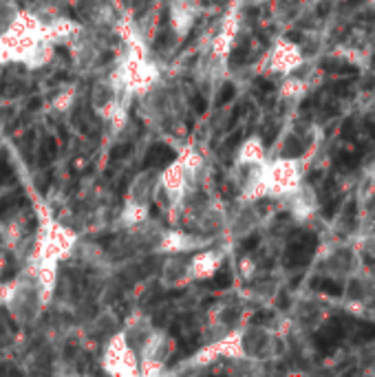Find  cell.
Here are the masks:
<instances>
[{"instance_id": "10", "label": "cell", "mask_w": 375, "mask_h": 377, "mask_svg": "<svg viewBox=\"0 0 375 377\" xmlns=\"http://www.w3.org/2000/svg\"><path fill=\"white\" fill-rule=\"evenodd\" d=\"M40 104H42V102L38 100V97H33V100L29 102V111H35V108H40Z\"/></svg>"}, {"instance_id": "7", "label": "cell", "mask_w": 375, "mask_h": 377, "mask_svg": "<svg viewBox=\"0 0 375 377\" xmlns=\"http://www.w3.org/2000/svg\"><path fill=\"white\" fill-rule=\"evenodd\" d=\"M130 153V146L128 144H119V146H115V148L111 150V159H122V157H128Z\"/></svg>"}, {"instance_id": "8", "label": "cell", "mask_w": 375, "mask_h": 377, "mask_svg": "<svg viewBox=\"0 0 375 377\" xmlns=\"http://www.w3.org/2000/svg\"><path fill=\"white\" fill-rule=\"evenodd\" d=\"M192 108L197 111V115H203V113H205V108H208V104H205V97L197 93L195 97H192Z\"/></svg>"}, {"instance_id": "4", "label": "cell", "mask_w": 375, "mask_h": 377, "mask_svg": "<svg viewBox=\"0 0 375 377\" xmlns=\"http://www.w3.org/2000/svg\"><path fill=\"white\" fill-rule=\"evenodd\" d=\"M18 197H20V194H11V197H3V199H0V216L7 214L9 210L16 208V199Z\"/></svg>"}, {"instance_id": "5", "label": "cell", "mask_w": 375, "mask_h": 377, "mask_svg": "<svg viewBox=\"0 0 375 377\" xmlns=\"http://www.w3.org/2000/svg\"><path fill=\"white\" fill-rule=\"evenodd\" d=\"M229 282H232V278H229V273H227L225 269H221L219 273H216V278L212 280V285H214L216 289H223V287H227Z\"/></svg>"}, {"instance_id": "6", "label": "cell", "mask_w": 375, "mask_h": 377, "mask_svg": "<svg viewBox=\"0 0 375 377\" xmlns=\"http://www.w3.org/2000/svg\"><path fill=\"white\" fill-rule=\"evenodd\" d=\"M11 179H14V168H11V163L5 161L3 166H0V185H3V183H9Z\"/></svg>"}, {"instance_id": "1", "label": "cell", "mask_w": 375, "mask_h": 377, "mask_svg": "<svg viewBox=\"0 0 375 377\" xmlns=\"http://www.w3.org/2000/svg\"><path fill=\"white\" fill-rule=\"evenodd\" d=\"M174 159V150L168 148V146L163 144H157L153 148L148 150L146 159H144V168H155V166H166V163H170Z\"/></svg>"}, {"instance_id": "12", "label": "cell", "mask_w": 375, "mask_h": 377, "mask_svg": "<svg viewBox=\"0 0 375 377\" xmlns=\"http://www.w3.org/2000/svg\"><path fill=\"white\" fill-rule=\"evenodd\" d=\"M0 331H3V324H0Z\"/></svg>"}, {"instance_id": "9", "label": "cell", "mask_w": 375, "mask_h": 377, "mask_svg": "<svg viewBox=\"0 0 375 377\" xmlns=\"http://www.w3.org/2000/svg\"><path fill=\"white\" fill-rule=\"evenodd\" d=\"M256 243H258V239H256V236H252V239H245L243 247H245V249H252L254 245H256Z\"/></svg>"}, {"instance_id": "2", "label": "cell", "mask_w": 375, "mask_h": 377, "mask_svg": "<svg viewBox=\"0 0 375 377\" xmlns=\"http://www.w3.org/2000/svg\"><path fill=\"white\" fill-rule=\"evenodd\" d=\"M58 155V142L56 137H44L40 144V163L42 166H46V163H51L53 159H56Z\"/></svg>"}, {"instance_id": "3", "label": "cell", "mask_w": 375, "mask_h": 377, "mask_svg": "<svg viewBox=\"0 0 375 377\" xmlns=\"http://www.w3.org/2000/svg\"><path fill=\"white\" fill-rule=\"evenodd\" d=\"M232 97H234V86H232V84L227 82L225 86L221 88V93H219V100H216V106H223V104H227V102L232 100Z\"/></svg>"}, {"instance_id": "11", "label": "cell", "mask_w": 375, "mask_h": 377, "mask_svg": "<svg viewBox=\"0 0 375 377\" xmlns=\"http://www.w3.org/2000/svg\"><path fill=\"white\" fill-rule=\"evenodd\" d=\"M368 3H373V5H375V0H368Z\"/></svg>"}]
</instances>
